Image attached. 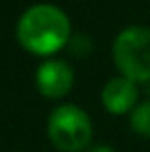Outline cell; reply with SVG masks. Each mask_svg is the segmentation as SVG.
Here are the masks:
<instances>
[{
  "label": "cell",
  "mask_w": 150,
  "mask_h": 152,
  "mask_svg": "<svg viewBox=\"0 0 150 152\" xmlns=\"http://www.w3.org/2000/svg\"><path fill=\"white\" fill-rule=\"evenodd\" d=\"M17 39L29 53L51 56L70 41V21L53 4H35L21 15Z\"/></svg>",
  "instance_id": "6da1fadb"
},
{
  "label": "cell",
  "mask_w": 150,
  "mask_h": 152,
  "mask_svg": "<svg viewBox=\"0 0 150 152\" xmlns=\"http://www.w3.org/2000/svg\"><path fill=\"white\" fill-rule=\"evenodd\" d=\"M113 62L121 76L134 82L150 80V29L127 27L113 41Z\"/></svg>",
  "instance_id": "7a4b0ae2"
},
{
  "label": "cell",
  "mask_w": 150,
  "mask_h": 152,
  "mask_svg": "<svg viewBox=\"0 0 150 152\" xmlns=\"http://www.w3.org/2000/svg\"><path fill=\"white\" fill-rule=\"evenodd\" d=\"M48 138L60 152H82L93 140V124L76 105H60L48 119Z\"/></svg>",
  "instance_id": "3957f363"
},
{
  "label": "cell",
  "mask_w": 150,
  "mask_h": 152,
  "mask_svg": "<svg viewBox=\"0 0 150 152\" xmlns=\"http://www.w3.org/2000/svg\"><path fill=\"white\" fill-rule=\"evenodd\" d=\"M35 82L39 93L45 99H64L74 84V72L70 68L68 62L64 60H48L37 68L35 74Z\"/></svg>",
  "instance_id": "277c9868"
},
{
  "label": "cell",
  "mask_w": 150,
  "mask_h": 152,
  "mask_svg": "<svg viewBox=\"0 0 150 152\" xmlns=\"http://www.w3.org/2000/svg\"><path fill=\"white\" fill-rule=\"evenodd\" d=\"M101 101L109 113L124 115L138 101L136 82L125 78V76H117V78L107 80V84L103 86V93H101Z\"/></svg>",
  "instance_id": "5b68a950"
},
{
  "label": "cell",
  "mask_w": 150,
  "mask_h": 152,
  "mask_svg": "<svg viewBox=\"0 0 150 152\" xmlns=\"http://www.w3.org/2000/svg\"><path fill=\"white\" fill-rule=\"evenodd\" d=\"M130 126H132V129H134L138 136L150 140V101L138 105V107L132 111V115H130Z\"/></svg>",
  "instance_id": "8992f818"
},
{
  "label": "cell",
  "mask_w": 150,
  "mask_h": 152,
  "mask_svg": "<svg viewBox=\"0 0 150 152\" xmlns=\"http://www.w3.org/2000/svg\"><path fill=\"white\" fill-rule=\"evenodd\" d=\"M72 51H74L76 56H86L89 51H91V41H89V37L86 35H78L72 39Z\"/></svg>",
  "instance_id": "52a82bcc"
},
{
  "label": "cell",
  "mask_w": 150,
  "mask_h": 152,
  "mask_svg": "<svg viewBox=\"0 0 150 152\" xmlns=\"http://www.w3.org/2000/svg\"><path fill=\"white\" fill-rule=\"evenodd\" d=\"M86 152H115L111 146H105V144H97V146H91Z\"/></svg>",
  "instance_id": "ba28073f"
},
{
  "label": "cell",
  "mask_w": 150,
  "mask_h": 152,
  "mask_svg": "<svg viewBox=\"0 0 150 152\" xmlns=\"http://www.w3.org/2000/svg\"><path fill=\"white\" fill-rule=\"evenodd\" d=\"M146 93H148V97H150V80L146 82Z\"/></svg>",
  "instance_id": "9c48e42d"
}]
</instances>
